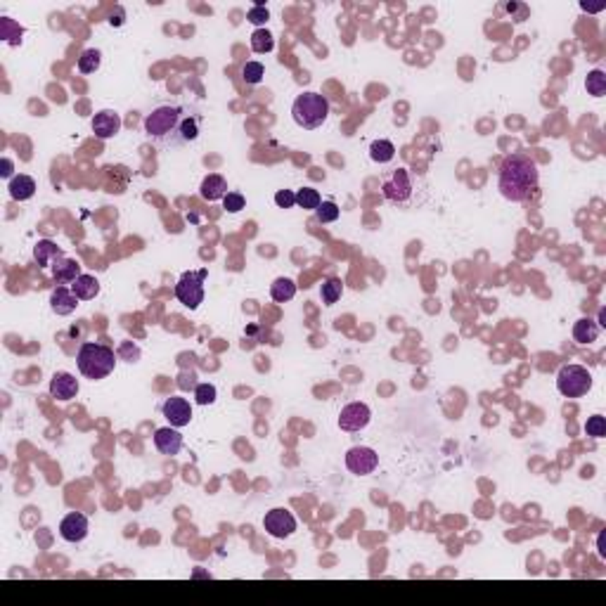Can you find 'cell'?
I'll return each mask as SVG.
<instances>
[{
  "label": "cell",
  "mask_w": 606,
  "mask_h": 606,
  "mask_svg": "<svg viewBox=\"0 0 606 606\" xmlns=\"http://www.w3.org/2000/svg\"><path fill=\"white\" fill-rule=\"evenodd\" d=\"M540 182L538 164L526 154H509L497 171V187L500 195L509 202L523 204L535 195Z\"/></svg>",
  "instance_id": "obj_1"
},
{
  "label": "cell",
  "mask_w": 606,
  "mask_h": 606,
  "mask_svg": "<svg viewBox=\"0 0 606 606\" xmlns=\"http://www.w3.org/2000/svg\"><path fill=\"white\" fill-rule=\"evenodd\" d=\"M187 114L180 107L162 105L144 116V133L157 142H180V128Z\"/></svg>",
  "instance_id": "obj_2"
},
{
  "label": "cell",
  "mask_w": 606,
  "mask_h": 606,
  "mask_svg": "<svg viewBox=\"0 0 606 606\" xmlns=\"http://www.w3.org/2000/svg\"><path fill=\"white\" fill-rule=\"evenodd\" d=\"M116 360H119V356L114 353V348L105 344H90V341H85L76 353L78 372L85 379H93V382L109 377L116 367Z\"/></svg>",
  "instance_id": "obj_3"
},
{
  "label": "cell",
  "mask_w": 606,
  "mask_h": 606,
  "mask_svg": "<svg viewBox=\"0 0 606 606\" xmlns=\"http://www.w3.org/2000/svg\"><path fill=\"white\" fill-rule=\"evenodd\" d=\"M329 116V100L320 93H301L292 105V119L299 128L315 131Z\"/></svg>",
  "instance_id": "obj_4"
},
{
  "label": "cell",
  "mask_w": 606,
  "mask_h": 606,
  "mask_svg": "<svg viewBox=\"0 0 606 606\" xmlns=\"http://www.w3.org/2000/svg\"><path fill=\"white\" fill-rule=\"evenodd\" d=\"M592 389V374L583 365H564L556 372V391L564 398H583Z\"/></svg>",
  "instance_id": "obj_5"
},
{
  "label": "cell",
  "mask_w": 606,
  "mask_h": 606,
  "mask_svg": "<svg viewBox=\"0 0 606 606\" xmlns=\"http://www.w3.org/2000/svg\"><path fill=\"white\" fill-rule=\"evenodd\" d=\"M204 280H206V270L199 272H185L175 284V299L190 310H197L204 301Z\"/></svg>",
  "instance_id": "obj_6"
},
{
  "label": "cell",
  "mask_w": 606,
  "mask_h": 606,
  "mask_svg": "<svg viewBox=\"0 0 606 606\" xmlns=\"http://www.w3.org/2000/svg\"><path fill=\"white\" fill-rule=\"evenodd\" d=\"M263 528H266L272 538L284 540V538H289V535H294V530H296V519H294V514L287 512V509L275 507L263 517Z\"/></svg>",
  "instance_id": "obj_7"
},
{
  "label": "cell",
  "mask_w": 606,
  "mask_h": 606,
  "mask_svg": "<svg viewBox=\"0 0 606 606\" xmlns=\"http://www.w3.org/2000/svg\"><path fill=\"white\" fill-rule=\"evenodd\" d=\"M346 466L351 474L367 476L379 466V455L372 448H367V445H356V448H351L346 453Z\"/></svg>",
  "instance_id": "obj_8"
},
{
  "label": "cell",
  "mask_w": 606,
  "mask_h": 606,
  "mask_svg": "<svg viewBox=\"0 0 606 606\" xmlns=\"http://www.w3.org/2000/svg\"><path fill=\"white\" fill-rule=\"evenodd\" d=\"M382 195H384V199H389V202H393V204H405L412 197L410 173H407L405 169L393 171V175L384 180Z\"/></svg>",
  "instance_id": "obj_9"
},
{
  "label": "cell",
  "mask_w": 606,
  "mask_h": 606,
  "mask_svg": "<svg viewBox=\"0 0 606 606\" xmlns=\"http://www.w3.org/2000/svg\"><path fill=\"white\" fill-rule=\"evenodd\" d=\"M372 420V410L365 403H348L344 410L339 412V429L348 433L362 431L365 426Z\"/></svg>",
  "instance_id": "obj_10"
},
{
  "label": "cell",
  "mask_w": 606,
  "mask_h": 606,
  "mask_svg": "<svg viewBox=\"0 0 606 606\" xmlns=\"http://www.w3.org/2000/svg\"><path fill=\"white\" fill-rule=\"evenodd\" d=\"M88 530H90L88 517L81 512L67 514V517L60 521V538L64 540V543H72V545L83 543V540L88 538Z\"/></svg>",
  "instance_id": "obj_11"
},
{
  "label": "cell",
  "mask_w": 606,
  "mask_h": 606,
  "mask_svg": "<svg viewBox=\"0 0 606 606\" xmlns=\"http://www.w3.org/2000/svg\"><path fill=\"white\" fill-rule=\"evenodd\" d=\"M162 412H164L166 420H169V424L175 429L187 426L192 420V405L187 403L185 398H180V396H173V398L166 400V403L162 405Z\"/></svg>",
  "instance_id": "obj_12"
},
{
  "label": "cell",
  "mask_w": 606,
  "mask_h": 606,
  "mask_svg": "<svg viewBox=\"0 0 606 606\" xmlns=\"http://www.w3.org/2000/svg\"><path fill=\"white\" fill-rule=\"evenodd\" d=\"M78 379L74 377L72 372H55L50 379V396L57 400H62V403H67V400L76 398L78 396Z\"/></svg>",
  "instance_id": "obj_13"
},
{
  "label": "cell",
  "mask_w": 606,
  "mask_h": 606,
  "mask_svg": "<svg viewBox=\"0 0 606 606\" xmlns=\"http://www.w3.org/2000/svg\"><path fill=\"white\" fill-rule=\"evenodd\" d=\"M121 131V116L111 109H102L93 116V133L100 140H111Z\"/></svg>",
  "instance_id": "obj_14"
},
{
  "label": "cell",
  "mask_w": 606,
  "mask_h": 606,
  "mask_svg": "<svg viewBox=\"0 0 606 606\" xmlns=\"http://www.w3.org/2000/svg\"><path fill=\"white\" fill-rule=\"evenodd\" d=\"M154 448L159 450L162 455H169V457H173V455H178L182 450V436L180 431L175 426H162L154 431Z\"/></svg>",
  "instance_id": "obj_15"
},
{
  "label": "cell",
  "mask_w": 606,
  "mask_h": 606,
  "mask_svg": "<svg viewBox=\"0 0 606 606\" xmlns=\"http://www.w3.org/2000/svg\"><path fill=\"white\" fill-rule=\"evenodd\" d=\"M78 301H81V299L67 287H57L52 289L50 294V308L55 315H72L74 310L78 308Z\"/></svg>",
  "instance_id": "obj_16"
},
{
  "label": "cell",
  "mask_w": 606,
  "mask_h": 606,
  "mask_svg": "<svg viewBox=\"0 0 606 606\" xmlns=\"http://www.w3.org/2000/svg\"><path fill=\"white\" fill-rule=\"evenodd\" d=\"M199 195H202V199H206V202H221L223 197L228 195V180L218 173H208L206 178L202 180Z\"/></svg>",
  "instance_id": "obj_17"
},
{
  "label": "cell",
  "mask_w": 606,
  "mask_h": 606,
  "mask_svg": "<svg viewBox=\"0 0 606 606\" xmlns=\"http://www.w3.org/2000/svg\"><path fill=\"white\" fill-rule=\"evenodd\" d=\"M50 268H52V277H55L57 284H69V282L76 280L78 275H83L81 266H78L74 259H69V256H60Z\"/></svg>",
  "instance_id": "obj_18"
},
{
  "label": "cell",
  "mask_w": 606,
  "mask_h": 606,
  "mask_svg": "<svg viewBox=\"0 0 606 606\" xmlns=\"http://www.w3.org/2000/svg\"><path fill=\"white\" fill-rule=\"evenodd\" d=\"M8 190H10V197H12L14 202H29L31 197L36 195V190H39V187H36V180L31 178V175L19 173V175H14V178L10 180Z\"/></svg>",
  "instance_id": "obj_19"
},
{
  "label": "cell",
  "mask_w": 606,
  "mask_h": 606,
  "mask_svg": "<svg viewBox=\"0 0 606 606\" xmlns=\"http://www.w3.org/2000/svg\"><path fill=\"white\" fill-rule=\"evenodd\" d=\"M62 254V249L57 246V242H52V239H39L34 246V259L36 263H39V268H47L52 266Z\"/></svg>",
  "instance_id": "obj_20"
},
{
  "label": "cell",
  "mask_w": 606,
  "mask_h": 606,
  "mask_svg": "<svg viewBox=\"0 0 606 606\" xmlns=\"http://www.w3.org/2000/svg\"><path fill=\"white\" fill-rule=\"evenodd\" d=\"M72 292L76 294L81 301H90V299H95L100 294V282L95 275H78L76 280L72 282Z\"/></svg>",
  "instance_id": "obj_21"
},
{
  "label": "cell",
  "mask_w": 606,
  "mask_h": 606,
  "mask_svg": "<svg viewBox=\"0 0 606 606\" xmlns=\"http://www.w3.org/2000/svg\"><path fill=\"white\" fill-rule=\"evenodd\" d=\"M599 336V325L592 318H581L573 325V341L576 344H594Z\"/></svg>",
  "instance_id": "obj_22"
},
{
  "label": "cell",
  "mask_w": 606,
  "mask_h": 606,
  "mask_svg": "<svg viewBox=\"0 0 606 606\" xmlns=\"http://www.w3.org/2000/svg\"><path fill=\"white\" fill-rule=\"evenodd\" d=\"M270 296L272 301L277 303H287L296 296V282L292 277H277L275 282L270 284Z\"/></svg>",
  "instance_id": "obj_23"
},
{
  "label": "cell",
  "mask_w": 606,
  "mask_h": 606,
  "mask_svg": "<svg viewBox=\"0 0 606 606\" xmlns=\"http://www.w3.org/2000/svg\"><path fill=\"white\" fill-rule=\"evenodd\" d=\"M396 157V144L391 140H374L369 144V159L374 164H389Z\"/></svg>",
  "instance_id": "obj_24"
},
{
  "label": "cell",
  "mask_w": 606,
  "mask_h": 606,
  "mask_svg": "<svg viewBox=\"0 0 606 606\" xmlns=\"http://www.w3.org/2000/svg\"><path fill=\"white\" fill-rule=\"evenodd\" d=\"M21 36H24V26H19L17 21L10 17H0V39L8 45H19Z\"/></svg>",
  "instance_id": "obj_25"
},
{
  "label": "cell",
  "mask_w": 606,
  "mask_h": 606,
  "mask_svg": "<svg viewBox=\"0 0 606 606\" xmlns=\"http://www.w3.org/2000/svg\"><path fill=\"white\" fill-rule=\"evenodd\" d=\"M320 296H323L325 305H334L336 301H339V299L344 296V284H341L339 277H329V280H325L323 287H320Z\"/></svg>",
  "instance_id": "obj_26"
},
{
  "label": "cell",
  "mask_w": 606,
  "mask_h": 606,
  "mask_svg": "<svg viewBox=\"0 0 606 606\" xmlns=\"http://www.w3.org/2000/svg\"><path fill=\"white\" fill-rule=\"evenodd\" d=\"M272 47H275V39H272V34L268 29H256L254 34H251V50L254 52L266 55Z\"/></svg>",
  "instance_id": "obj_27"
},
{
  "label": "cell",
  "mask_w": 606,
  "mask_h": 606,
  "mask_svg": "<svg viewBox=\"0 0 606 606\" xmlns=\"http://www.w3.org/2000/svg\"><path fill=\"white\" fill-rule=\"evenodd\" d=\"M102 64V52L95 50V47H88V50L81 52L78 57V72L81 74H95Z\"/></svg>",
  "instance_id": "obj_28"
},
{
  "label": "cell",
  "mask_w": 606,
  "mask_h": 606,
  "mask_svg": "<svg viewBox=\"0 0 606 606\" xmlns=\"http://www.w3.org/2000/svg\"><path fill=\"white\" fill-rule=\"evenodd\" d=\"M585 88L592 98H604L606 95V74L602 72V69H594V72L587 74Z\"/></svg>",
  "instance_id": "obj_29"
},
{
  "label": "cell",
  "mask_w": 606,
  "mask_h": 606,
  "mask_svg": "<svg viewBox=\"0 0 606 606\" xmlns=\"http://www.w3.org/2000/svg\"><path fill=\"white\" fill-rule=\"evenodd\" d=\"M320 204H323V199H320V192L313 190V187H301V190L296 192V206L305 208V211H315Z\"/></svg>",
  "instance_id": "obj_30"
},
{
  "label": "cell",
  "mask_w": 606,
  "mask_h": 606,
  "mask_svg": "<svg viewBox=\"0 0 606 606\" xmlns=\"http://www.w3.org/2000/svg\"><path fill=\"white\" fill-rule=\"evenodd\" d=\"M263 76H266V67H263L261 62H246L242 67V78L244 83L249 85H259L263 81Z\"/></svg>",
  "instance_id": "obj_31"
},
{
  "label": "cell",
  "mask_w": 606,
  "mask_h": 606,
  "mask_svg": "<svg viewBox=\"0 0 606 606\" xmlns=\"http://www.w3.org/2000/svg\"><path fill=\"white\" fill-rule=\"evenodd\" d=\"M339 206L334 202H323L318 208H315V216H318L320 223H334L339 218Z\"/></svg>",
  "instance_id": "obj_32"
},
{
  "label": "cell",
  "mask_w": 606,
  "mask_h": 606,
  "mask_svg": "<svg viewBox=\"0 0 606 606\" xmlns=\"http://www.w3.org/2000/svg\"><path fill=\"white\" fill-rule=\"evenodd\" d=\"M216 396H218V391H216V386H213V384H199L195 389V400L199 405L216 403Z\"/></svg>",
  "instance_id": "obj_33"
},
{
  "label": "cell",
  "mask_w": 606,
  "mask_h": 606,
  "mask_svg": "<svg viewBox=\"0 0 606 606\" xmlns=\"http://www.w3.org/2000/svg\"><path fill=\"white\" fill-rule=\"evenodd\" d=\"M244 206H246V199L242 192H228V195L223 197V208L228 213H239Z\"/></svg>",
  "instance_id": "obj_34"
},
{
  "label": "cell",
  "mask_w": 606,
  "mask_h": 606,
  "mask_svg": "<svg viewBox=\"0 0 606 606\" xmlns=\"http://www.w3.org/2000/svg\"><path fill=\"white\" fill-rule=\"evenodd\" d=\"M585 433L592 438H604L606 436V420L602 415H592L585 424Z\"/></svg>",
  "instance_id": "obj_35"
},
{
  "label": "cell",
  "mask_w": 606,
  "mask_h": 606,
  "mask_svg": "<svg viewBox=\"0 0 606 606\" xmlns=\"http://www.w3.org/2000/svg\"><path fill=\"white\" fill-rule=\"evenodd\" d=\"M246 19L251 21V24H256V26H261V24H266L268 19H270V12H268V8L266 5H254V8L249 10V12H246Z\"/></svg>",
  "instance_id": "obj_36"
},
{
  "label": "cell",
  "mask_w": 606,
  "mask_h": 606,
  "mask_svg": "<svg viewBox=\"0 0 606 606\" xmlns=\"http://www.w3.org/2000/svg\"><path fill=\"white\" fill-rule=\"evenodd\" d=\"M275 204L280 208H292V206H296V192H292V190H280L275 195Z\"/></svg>",
  "instance_id": "obj_37"
},
{
  "label": "cell",
  "mask_w": 606,
  "mask_h": 606,
  "mask_svg": "<svg viewBox=\"0 0 606 606\" xmlns=\"http://www.w3.org/2000/svg\"><path fill=\"white\" fill-rule=\"evenodd\" d=\"M116 356H119V358H126L128 362H136L138 358H140V348H138V346H133L131 341H123V344H121V348H119V353H116Z\"/></svg>",
  "instance_id": "obj_38"
},
{
  "label": "cell",
  "mask_w": 606,
  "mask_h": 606,
  "mask_svg": "<svg viewBox=\"0 0 606 606\" xmlns=\"http://www.w3.org/2000/svg\"><path fill=\"white\" fill-rule=\"evenodd\" d=\"M3 178H12V162L10 159H3V171H0Z\"/></svg>",
  "instance_id": "obj_39"
},
{
  "label": "cell",
  "mask_w": 606,
  "mask_h": 606,
  "mask_svg": "<svg viewBox=\"0 0 606 606\" xmlns=\"http://www.w3.org/2000/svg\"><path fill=\"white\" fill-rule=\"evenodd\" d=\"M606 8V3L602 0V3H583V10H587V12H599V10H604Z\"/></svg>",
  "instance_id": "obj_40"
},
{
  "label": "cell",
  "mask_w": 606,
  "mask_h": 606,
  "mask_svg": "<svg viewBox=\"0 0 606 606\" xmlns=\"http://www.w3.org/2000/svg\"><path fill=\"white\" fill-rule=\"evenodd\" d=\"M599 327H606V308H599Z\"/></svg>",
  "instance_id": "obj_41"
}]
</instances>
